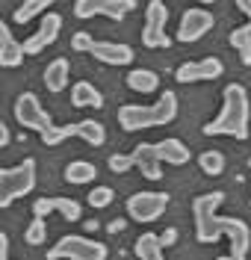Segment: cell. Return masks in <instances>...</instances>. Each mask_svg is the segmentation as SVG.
<instances>
[{"label": "cell", "instance_id": "6da1fadb", "mask_svg": "<svg viewBox=\"0 0 251 260\" xmlns=\"http://www.w3.org/2000/svg\"><path fill=\"white\" fill-rule=\"evenodd\" d=\"M225 201V192H204L192 201V216H195V240L198 243H216L219 237L231 240L234 254H248L251 248V228L236 219V216H219V204Z\"/></svg>", "mask_w": 251, "mask_h": 260}, {"label": "cell", "instance_id": "7a4b0ae2", "mask_svg": "<svg viewBox=\"0 0 251 260\" xmlns=\"http://www.w3.org/2000/svg\"><path fill=\"white\" fill-rule=\"evenodd\" d=\"M222 113L204 124L207 136H231V139H248V118H251V104H248V92L242 83H228L225 95H222Z\"/></svg>", "mask_w": 251, "mask_h": 260}, {"label": "cell", "instance_id": "3957f363", "mask_svg": "<svg viewBox=\"0 0 251 260\" xmlns=\"http://www.w3.org/2000/svg\"><path fill=\"white\" fill-rule=\"evenodd\" d=\"M174 118H177V95L171 89H166L151 107H145V104H121L118 107V124L127 133L163 127V124H171Z\"/></svg>", "mask_w": 251, "mask_h": 260}, {"label": "cell", "instance_id": "277c9868", "mask_svg": "<svg viewBox=\"0 0 251 260\" xmlns=\"http://www.w3.org/2000/svg\"><path fill=\"white\" fill-rule=\"evenodd\" d=\"M35 186V160H21L12 169H0V207H9L15 198L30 195Z\"/></svg>", "mask_w": 251, "mask_h": 260}, {"label": "cell", "instance_id": "5b68a950", "mask_svg": "<svg viewBox=\"0 0 251 260\" xmlns=\"http://www.w3.org/2000/svg\"><path fill=\"white\" fill-rule=\"evenodd\" d=\"M39 136H42V142L48 148L62 145L71 136H77V139H83V142H89V145H95V148H100L106 142V130L95 118H83V121H74V124H53L50 130L39 133Z\"/></svg>", "mask_w": 251, "mask_h": 260}, {"label": "cell", "instance_id": "8992f818", "mask_svg": "<svg viewBox=\"0 0 251 260\" xmlns=\"http://www.w3.org/2000/svg\"><path fill=\"white\" fill-rule=\"evenodd\" d=\"M106 254L110 248L103 243L80 234H68L53 248H48V260H106Z\"/></svg>", "mask_w": 251, "mask_h": 260}, {"label": "cell", "instance_id": "52a82bcc", "mask_svg": "<svg viewBox=\"0 0 251 260\" xmlns=\"http://www.w3.org/2000/svg\"><path fill=\"white\" fill-rule=\"evenodd\" d=\"M12 113H15L18 124H21V127H27V130H39V133H45V130L53 127V118H50V113L42 107L39 95H33V92L18 95Z\"/></svg>", "mask_w": 251, "mask_h": 260}, {"label": "cell", "instance_id": "ba28073f", "mask_svg": "<svg viewBox=\"0 0 251 260\" xmlns=\"http://www.w3.org/2000/svg\"><path fill=\"white\" fill-rule=\"evenodd\" d=\"M166 24H168V9L163 0H151L145 9V27H142V45L151 50L168 48L171 39L166 36Z\"/></svg>", "mask_w": 251, "mask_h": 260}, {"label": "cell", "instance_id": "9c48e42d", "mask_svg": "<svg viewBox=\"0 0 251 260\" xmlns=\"http://www.w3.org/2000/svg\"><path fill=\"white\" fill-rule=\"evenodd\" d=\"M168 207V195L166 192H136L127 198V216L139 222V225H151V222H157Z\"/></svg>", "mask_w": 251, "mask_h": 260}, {"label": "cell", "instance_id": "30bf717a", "mask_svg": "<svg viewBox=\"0 0 251 260\" xmlns=\"http://www.w3.org/2000/svg\"><path fill=\"white\" fill-rule=\"evenodd\" d=\"M136 9V0H77L74 3V15L86 21V18H95V15H103V18H113V21H121L127 12Z\"/></svg>", "mask_w": 251, "mask_h": 260}, {"label": "cell", "instance_id": "8fae6325", "mask_svg": "<svg viewBox=\"0 0 251 260\" xmlns=\"http://www.w3.org/2000/svg\"><path fill=\"white\" fill-rule=\"evenodd\" d=\"M225 74V65L219 56H201V59H189L174 71L177 83H204V80H216Z\"/></svg>", "mask_w": 251, "mask_h": 260}, {"label": "cell", "instance_id": "7c38bea8", "mask_svg": "<svg viewBox=\"0 0 251 260\" xmlns=\"http://www.w3.org/2000/svg\"><path fill=\"white\" fill-rule=\"evenodd\" d=\"M213 30V15L207 12V9H201V6H192V9H186L184 15H181V24H177V42H198L201 36H207V32Z\"/></svg>", "mask_w": 251, "mask_h": 260}, {"label": "cell", "instance_id": "4fadbf2b", "mask_svg": "<svg viewBox=\"0 0 251 260\" xmlns=\"http://www.w3.org/2000/svg\"><path fill=\"white\" fill-rule=\"evenodd\" d=\"M50 213H59L65 222H80L83 207H80V201L65 198V195H53V198H39V201H33V216H50Z\"/></svg>", "mask_w": 251, "mask_h": 260}, {"label": "cell", "instance_id": "5bb4252c", "mask_svg": "<svg viewBox=\"0 0 251 260\" xmlns=\"http://www.w3.org/2000/svg\"><path fill=\"white\" fill-rule=\"evenodd\" d=\"M59 30H62V18L56 15V12H48V15H42L39 21V30L24 42V50L27 53H42V50L53 45L56 39H59Z\"/></svg>", "mask_w": 251, "mask_h": 260}, {"label": "cell", "instance_id": "9a60e30c", "mask_svg": "<svg viewBox=\"0 0 251 260\" xmlns=\"http://www.w3.org/2000/svg\"><path fill=\"white\" fill-rule=\"evenodd\" d=\"M130 154H133L136 169L142 172V178H148V180H163V160H160L157 142H139V145H136Z\"/></svg>", "mask_w": 251, "mask_h": 260}, {"label": "cell", "instance_id": "2e32d148", "mask_svg": "<svg viewBox=\"0 0 251 260\" xmlns=\"http://www.w3.org/2000/svg\"><path fill=\"white\" fill-rule=\"evenodd\" d=\"M98 62L103 65H130L133 62V48L130 45H121V42H95L89 50Z\"/></svg>", "mask_w": 251, "mask_h": 260}, {"label": "cell", "instance_id": "e0dca14e", "mask_svg": "<svg viewBox=\"0 0 251 260\" xmlns=\"http://www.w3.org/2000/svg\"><path fill=\"white\" fill-rule=\"evenodd\" d=\"M24 45L18 42L12 30H9V24H0V65L3 68H18V65L24 62Z\"/></svg>", "mask_w": 251, "mask_h": 260}, {"label": "cell", "instance_id": "ac0fdd59", "mask_svg": "<svg viewBox=\"0 0 251 260\" xmlns=\"http://www.w3.org/2000/svg\"><path fill=\"white\" fill-rule=\"evenodd\" d=\"M71 107L74 110H86V107H103V95L92 86L89 80H80L71 86Z\"/></svg>", "mask_w": 251, "mask_h": 260}, {"label": "cell", "instance_id": "d6986e66", "mask_svg": "<svg viewBox=\"0 0 251 260\" xmlns=\"http://www.w3.org/2000/svg\"><path fill=\"white\" fill-rule=\"evenodd\" d=\"M68 74H71V65H68L65 56H59V59H50L48 68H45V86H48V92H62L68 86Z\"/></svg>", "mask_w": 251, "mask_h": 260}, {"label": "cell", "instance_id": "ffe728a7", "mask_svg": "<svg viewBox=\"0 0 251 260\" xmlns=\"http://www.w3.org/2000/svg\"><path fill=\"white\" fill-rule=\"evenodd\" d=\"M157 151H160V160L168 162V166H186L189 162V148L181 139H174V136L157 142Z\"/></svg>", "mask_w": 251, "mask_h": 260}, {"label": "cell", "instance_id": "44dd1931", "mask_svg": "<svg viewBox=\"0 0 251 260\" xmlns=\"http://www.w3.org/2000/svg\"><path fill=\"white\" fill-rule=\"evenodd\" d=\"M136 257L139 260H166V254H163V240L154 234V231H145V234H139V240H136Z\"/></svg>", "mask_w": 251, "mask_h": 260}, {"label": "cell", "instance_id": "7402d4cb", "mask_svg": "<svg viewBox=\"0 0 251 260\" xmlns=\"http://www.w3.org/2000/svg\"><path fill=\"white\" fill-rule=\"evenodd\" d=\"M127 86L139 95H151V92H157L160 77H157V71H148V68H133L127 74Z\"/></svg>", "mask_w": 251, "mask_h": 260}, {"label": "cell", "instance_id": "603a6c76", "mask_svg": "<svg viewBox=\"0 0 251 260\" xmlns=\"http://www.w3.org/2000/svg\"><path fill=\"white\" fill-rule=\"evenodd\" d=\"M98 178V166L89 160H71L65 166V180L68 183H74V186H80V183H89V180Z\"/></svg>", "mask_w": 251, "mask_h": 260}, {"label": "cell", "instance_id": "cb8c5ba5", "mask_svg": "<svg viewBox=\"0 0 251 260\" xmlns=\"http://www.w3.org/2000/svg\"><path fill=\"white\" fill-rule=\"evenodd\" d=\"M53 3H56V0H24L15 12H12V21H15V24H27V21H33V18H39V15H48V9Z\"/></svg>", "mask_w": 251, "mask_h": 260}, {"label": "cell", "instance_id": "d4e9b609", "mask_svg": "<svg viewBox=\"0 0 251 260\" xmlns=\"http://www.w3.org/2000/svg\"><path fill=\"white\" fill-rule=\"evenodd\" d=\"M228 42H231V48L239 53L242 65H251V24H242V27L231 30Z\"/></svg>", "mask_w": 251, "mask_h": 260}, {"label": "cell", "instance_id": "484cf974", "mask_svg": "<svg viewBox=\"0 0 251 260\" xmlns=\"http://www.w3.org/2000/svg\"><path fill=\"white\" fill-rule=\"evenodd\" d=\"M198 166L204 175H210V178H219L222 172H225V154L216 151V148H210V151H201L198 154Z\"/></svg>", "mask_w": 251, "mask_h": 260}, {"label": "cell", "instance_id": "4316f807", "mask_svg": "<svg viewBox=\"0 0 251 260\" xmlns=\"http://www.w3.org/2000/svg\"><path fill=\"white\" fill-rule=\"evenodd\" d=\"M24 240L30 245H42L48 240V222H45V216H33V222L24 231Z\"/></svg>", "mask_w": 251, "mask_h": 260}, {"label": "cell", "instance_id": "83f0119b", "mask_svg": "<svg viewBox=\"0 0 251 260\" xmlns=\"http://www.w3.org/2000/svg\"><path fill=\"white\" fill-rule=\"evenodd\" d=\"M113 198H116V192H113V186H95L92 192H89V207H95V210H103V207H110L113 204Z\"/></svg>", "mask_w": 251, "mask_h": 260}, {"label": "cell", "instance_id": "f1b7e54d", "mask_svg": "<svg viewBox=\"0 0 251 260\" xmlns=\"http://www.w3.org/2000/svg\"><path fill=\"white\" fill-rule=\"evenodd\" d=\"M133 166H136L133 154H113V157H110V169L118 172V175H121V172H130Z\"/></svg>", "mask_w": 251, "mask_h": 260}, {"label": "cell", "instance_id": "f546056e", "mask_svg": "<svg viewBox=\"0 0 251 260\" xmlns=\"http://www.w3.org/2000/svg\"><path fill=\"white\" fill-rule=\"evenodd\" d=\"M92 45H95V39H92L89 32H83V30L71 36V48H74V50H80V53H83V50H92Z\"/></svg>", "mask_w": 251, "mask_h": 260}, {"label": "cell", "instance_id": "4dcf8cb0", "mask_svg": "<svg viewBox=\"0 0 251 260\" xmlns=\"http://www.w3.org/2000/svg\"><path fill=\"white\" fill-rule=\"evenodd\" d=\"M236 9L245 12V18H248V24H251V0H236Z\"/></svg>", "mask_w": 251, "mask_h": 260}, {"label": "cell", "instance_id": "1f68e13d", "mask_svg": "<svg viewBox=\"0 0 251 260\" xmlns=\"http://www.w3.org/2000/svg\"><path fill=\"white\" fill-rule=\"evenodd\" d=\"M160 240H163V245H171L174 240H177V231H174V228H168V231L163 234V237H160Z\"/></svg>", "mask_w": 251, "mask_h": 260}, {"label": "cell", "instance_id": "d6a6232c", "mask_svg": "<svg viewBox=\"0 0 251 260\" xmlns=\"http://www.w3.org/2000/svg\"><path fill=\"white\" fill-rule=\"evenodd\" d=\"M106 231H110V234H118V231H124V219H113V222L106 225Z\"/></svg>", "mask_w": 251, "mask_h": 260}, {"label": "cell", "instance_id": "836d02e7", "mask_svg": "<svg viewBox=\"0 0 251 260\" xmlns=\"http://www.w3.org/2000/svg\"><path fill=\"white\" fill-rule=\"evenodd\" d=\"M0 145L3 148L9 145V127H6V124H0Z\"/></svg>", "mask_w": 251, "mask_h": 260}, {"label": "cell", "instance_id": "e575fe53", "mask_svg": "<svg viewBox=\"0 0 251 260\" xmlns=\"http://www.w3.org/2000/svg\"><path fill=\"white\" fill-rule=\"evenodd\" d=\"M216 260H245V257H242V254H234V251H231V254H222V257H216Z\"/></svg>", "mask_w": 251, "mask_h": 260}, {"label": "cell", "instance_id": "d590c367", "mask_svg": "<svg viewBox=\"0 0 251 260\" xmlns=\"http://www.w3.org/2000/svg\"><path fill=\"white\" fill-rule=\"evenodd\" d=\"M195 3H216V0H195Z\"/></svg>", "mask_w": 251, "mask_h": 260}, {"label": "cell", "instance_id": "8d00e7d4", "mask_svg": "<svg viewBox=\"0 0 251 260\" xmlns=\"http://www.w3.org/2000/svg\"><path fill=\"white\" fill-rule=\"evenodd\" d=\"M0 260H12V257H0Z\"/></svg>", "mask_w": 251, "mask_h": 260}, {"label": "cell", "instance_id": "74e56055", "mask_svg": "<svg viewBox=\"0 0 251 260\" xmlns=\"http://www.w3.org/2000/svg\"><path fill=\"white\" fill-rule=\"evenodd\" d=\"M163 3H166V0H163Z\"/></svg>", "mask_w": 251, "mask_h": 260}]
</instances>
